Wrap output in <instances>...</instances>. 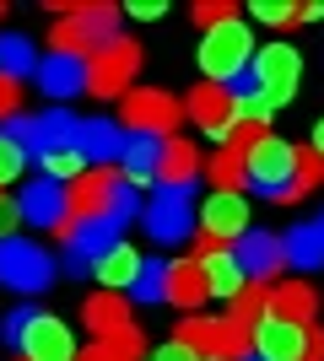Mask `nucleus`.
Wrapping results in <instances>:
<instances>
[{
	"label": "nucleus",
	"mask_w": 324,
	"mask_h": 361,
	"mask_svg": "<svg viewBox=\"0 0 324 361\" xmlns=\"http://www.w3.org/2000/svg\"><path fill=\"white\" fill-rule=\"evenodd\" d=\"M65 205H71V221H119V226H130L140 216V195L114 167H87V173L65 189Z\"/></svg>",
	"instance_id": "obj_1"
},
{
	"label": "nucleus",
	"mask_w": 324,
	"mask_h": 361,
	"mask_svg": "<svg viewBox=\"0 0 324 361\" xmlns=\"http://www.w3.org/2000/svg\"><path fill=\"white\" fill-rule=\"evenodd\" d=\"M114 38H119V11L114 6H60V22L49 32L54 54H71V60H92Z\"/></svg>",
	"instance_id": "obj_2"
},
{
	"label": "nucleus",
	"mask_w": 324,
	"mask_h": 361,
	"mask_svg": "<svg viewBox=\"0 0 324 361\" xmlns=\"http://www.w3.org/2000/svg\"><path fill=\"white\" fill-rule=\"evenodd\" d=\"M297 81H303V60H297L292 44H265V49H254V60H248V87H254V97H260L270 114L287 108L297 97Z\"/></svg>",
	"instance_id": "obj_3"
},
{
	"label": "nucleus",
	"mask_w": 324,
	"mask_h": 361,
	"mask_svg": "<svg viewBox=\"0 0 324 361\" xmlns=\"http://www.w3.org/2000/svg\"><path fill=\"white\" fill-rule=\"evenodd\" d=\"M248 60H254V32L244 22H222L200 38V71L211 87H227V81L248 75Z\"/></svg>",
	"instance_id": "obj_4"
},
{
	"label": "nucleus",
	"mask_w": 324,
	"mask_h": 361,
	"mask_svg": "<svg viewBox=\"0 0 324 361\" xmlns=\"http://www.w3.org/2000/svg\"><path fill=\"white\" fill-rule=\"evenodd\" d=\"M292 157L297 146H287L281 135H260L244 151V183L260 200H287L292 195Z\"/></svg>",
	"instance_id": "obj_5"
},
{
	"label": "nucleus",
	"mask_w": 324,
	"mask_h": 361,
	"mask_svg": "<svg viewBox=\"0 0 324 361\" xmlns=\"http://www.w3.org/2000/svg\"><path fill=\"white\" fill-rule=\"evenodd\" d=\"M119 130L124 135H157V140H173L179 119H184V103L173 92H157V87H130L124 92V108H119Z\"/></svg>",
	"instance_id": "obj_6"
},
{
	"label": "nucleus",
	"mask_w": 324,
	"mask_h": 361,
	"mask_svg": "<svg viewBox=\"0 0 324 361\" xmlns=\"http://www.w3.org/2000/svg\"><path fill=\"white\" fill-rule=\"evenodd\" d=\"M173 340H184L200 361H244L248 356V329H244V324H232V318H200V313H189Z\"/></svg>",
	"instance_id": "obj_7"
},
{
	"label": "nucleus",
	"mask_w": 324,
	"mask_h": 361,
	"mask_svg": "<svg viewBox=\"0 0 324 361\" xmlns=\"http://www.w3.org/2000/svg\"><path fill=\"white\" fill-rule=\"evenodd\" d=\"M54 281V259H49L44 243H28V238H0V286L6 291H49Z\"/></svg>",
	"instance_id": "obj_8"
},
{
	"label": "nucleus",
	"mask_w": 324,
	"mask_h": 361,
	"mask_svg": "<svg viewBox=\"0 0 324 361\" xmlns=\"http://www.w3.org/2000/svg\"><path fill=\"white\" fill-rule=\"evenodd\" d=\"M140 221H146V238L152 243L179 248L195 232V195L189 189H157L152 200H140Z\"/></svg>",
	"instance_id": "obj_9"
},
{
	"label": "nucleus",
	"mask_w": 324,
	"mask_h": 361,
	"mask_svg": "<svg viewBox=\"0 0 324 361\" xmlns=\"http://www.w3.org/2000/svg\"><path fill=\"white\" fill-rule=\"evenodd\" d=\"M136 71H140V44L119 32L114 44H103L92 60H87V87L81 92H92V97H124Z\"/></svg>",
	"instance_id": "obj_10"
},
{
	"label": "nucleus",
	"mask_w": 324,
	"mask_h": 361,
	"mask_svg": "<svg viewBox=\"0 0 324 361\" xmlns=\"http://www.w3.org/2000/svg\"><path fill=\"white\" fill-rule=\"evenodd\" d=\"M11 350L22 361H76V334H71V324H60L54 313H38V307H32V318L22 324V334H16Z\"/></svg>",
	"instance_id": "obj_11"
},
{
	"label": "nucleus",
	"mask_w": 324,
	"mask_h": 361,
	"mask_svg": "<svg viewBox=\"0 0 324 361\" xmlns=\"http://www.w3.org/2000/svg\"><path fill=\"white\" fill-rule=\"evenodd\" d=\"M6 135L22 140V146H28V157L38 162V157L65 151L71 140H76V114H65V108H49V114H38V119H22V114H16V119L6 124Z\"/></svg>",
	"instance_id": "obj_12"
},
{
	"label": "nucleus",
	"mask_w": 324,
	"mask_h": 361,
	"mask_svg": "<svg viewBox=\"0 0 324 361\" xmlns=\"http://www.w3.org/2000/svg\"><path fill=\"white\" fill-rule=\"evenodd\" d=\"M16 211H22V221L44 226V232H54V238H65V226H71L65 183H54V178H32V183H22V195H16Z\"/></svg>",
	"instance_id": "obj_13"
},
{
	"label": "nucleus",
	"mask_w": 324,
	"mask_h": 361,
	"mask_svg": "<svg viewBox=\"0 0 324 361\" xmlns=\"http://www.w3.org/2000/svg\"><path fill=\"white\" fill-rule=\"evenodd\" d=\"M303 345H308V329L303 324H287V318L265 313L254 329H248V356L254 361H303Z\"/></svg>",
	"instance_id": "obj_14"
},
{
	"label": "nucleus",
	"mask_w": 324,
	"mask_h": 361,
	"mask_svg": "<svg viewBox=\"0 0 324 361\" xmlns=\"http://www.w3.org/2000/svg\"><path fill=\"white\" fill-rule=\"evenodd\" d=\"M232 259H238L244 281H254V286H270V281L287 270V259H281V238H276V232H254V226L238 238Z\"/></svg>",
	"instance_id": "obj_15"
},
{
	"label": "nucleus",
	"mask_w": 324,
	"mask_h": 361,
	"mask_svg": "<svg viewBox=\"0 0 324 361\" xmlns=\"http://www.w3.org/2000/svg\"><path fill=\"white\" fill-rule=\"evenodd\" d=\"M184 119H195L205 130L211 140H222L227 146V135H232V97H227V87H211V81H200V87L184 97Z\"/></svg>",
	"instance_id": "obj_16"
},
{
	"label": "nucleus",
	"mask_w": 324,
	"mask_h": 361,
	"mask_svg": "<svg viewBox=\"0 0 324 361\" xmlns=\"http://www.w3.org/2000/svg\"><path fill=\"white\" fill-rule=\"evenodd\" d=\"M195 216H200L205 238H216L222 248H227L232 238H244V232H248V200L244 195H222V189H211V200H205Z\"/></svg>",
	"instance_id": "obj_17"
},
{
	"label": "nucleus",
	"mask_w": 324,
	"mask_h": 361,
	"mask_svg": "<svg viewBox=\"0 0 324 361\" xmlns=\"http://www.w3.org/2000/svg\"><path fill=\"white\" fill-rule=\"evenodd\" d=\"M265 313H276V318H287V324H303V329H308L313 313H319V291H313L303 275H297V281H281V286L265 291Z\"/></svg>",
	"instance_id": "obj_18"
},
{
	"label": "nucleus",
	"mask_w": 324,
	"mask_h": 361,
	"mask_svg": "<svg viewBox=\"0 0 324 361\" xmlns=\"http://www.w3.org/2000/svg\"><path fill=\"white\" fill-rule=\"evenodd\" d=\"M76 157L81 162H119V146H124V130L114 119H76Z\"/></svg>",
	"instance_id": "obj_19"
},
{
	"label": "nucleus",
	"mask_w": 324,
	"mask_h": 361,
	"mask_svg": "<svg viewBox=\"0 0 324 361\" xmlns=\"http://www.w3.org/2000/svg\"><path fill=\"white\" fill-rule=\"evenodd\" d=\"M32 81H38L49 97H76V92L87 87V60H71V54H38Z\"/></svg>",
	"instance_id": "obj_20"
},
{
	"label": "nucleus",
	"mask_w": 324,
	"mask_h": 361,
	"mask_svg": "<svg viewBox=\"0 0 324 361\" xmlns=\"http://www.w3.org/2000/svg\"><path fill=\"white\" fill-rule=\"evenodd\" d=\"M195 178H200V151L189 146L184 135L162 140V162H157V183H162V189H195Z\"/></svg>",
	"instance_id": "obj_21"
},
{
	"label": "nucleus",
	"mask_w": 324,
	"mask_h": 361,
	"mask_svg": "<svg viewBox=\"0 0 324 361\" xmlns=\"http://www.w3.org/2000/svg\"><path fill=\"white\" fill-rule=\"evenodd\" d=\"M281 259H287V264L308 281L313 270H324V232H319L313 221H297L292 232L281 238Z\"/></svg>",
	"instance_id": "obj_22"
},
{
	"label": "nucleus",
	"mask_w": 324,
	"mask_h": 361,
	"mask_svg": "<svg viewBox=\"0 0 324 361\" xmlns=\"http://www.w3.org/2000/svg\"><path fill=\"white\" fill-rule=\"evenodd\" d=\"M92 275H97V286H103V291H119V297H124V286H136V275H140V254L130 248V243H114L108 254L92 259Z\"/></svg>",
	"instance_id": "obj_23"
},
{
	"label": "nucleus",
	"mask_w": 324,
	"mask_h": 361,
	"mask_svg": "<svg viewBox=\"0 0 324 361\" xmlns=\"http://www.w3.org/2000/svg\"><path fill=\"white\" fill-rule=\"evenodd\" d=\"M157 162H162V140L157 135H124V146H119V178L136 189V183H146V178H157Z\"/></svg>",
	"instance_id": "obj_24"
},
{
	"label": "nucleus",
	"mask_w": 324,
	"mask_h": 361,
	"mask_svg": "<svg viewBox=\"0 0 324 361\" xmlns=\"http://www.w3.org/2000/svg\"><path fill=\"white\" fill-rule=\"evenodd\" d=\"M162 302H173V307H184V313H195L205 302V275L195 259H179V264H168V286H162Z\"/></svg>",
	"instance_id": "obj_25"
},
{
	"label": "nucleus",
	"mask_w": 324,
	"mask_h": 361,
	"mask_svg": "<svg viewBox=\"0 0 324 361\" xmlns=\"http://www.w3.org/2000/svg\"><path fill=\"white\" fill-rule=\"evenodd\" d=\"M200 275H205V297H222V302H232L248 286L244 270H238V259H232V248H216L211 259H200Z\"/></svg>",
	"instance_id": "obj_26"
},
{
	"label": "nucleus",
	"mask_w": 324,
	"mask_h": 361,
	"mask_svg": "<svg viewBox=\"0 0 324 361\" xmlns=\"http://www.w3.org/2000/svg\"><path fill=\"white\" fill-rule=\"evenodd\" d=\"M81 324H87V334L119 329V324H130V302L119 291H92V297L81 302Z\"/></svg>",
	"instance_id": "obj_27"
},
{
	"label": "nucleus",
	"mask_w": 324,
	"mask_h": 361,
	"mask_svg": "<svg viewBox=\"0 0 324 361\" xmlns=\"http://www.w3.org/2000/svg\"><path fill=\"white\" fill-rule=\"evenodd\" d=\"M32 71H38V49H32V38H22V32H0V75L22 87Z\"/></svg>",
	"instance_id": "obj_28"
},
{
	"label": "nucleus",
	"mask_w": 324,
	"mask_h": 361,
	"mask_svg": "<svg viewBox=\"0 0 324 361\" xmlns=\"http://www.w3.org/2000/svg\"><path fill=\"white\" fill-rule=\"evenodd\" d=\"M200 173L211 178V189H222V195H238V189H244V151L216 146L211 157H200Z\"/></svg>",
	"instance_id": "obj_29"
},
{
	"label": "nucleus",
	"mask_w": 324,
	"mask_h": 361,
	"mask_svg": "<svg viewBox=\"0 0 324 361\" xmlns=\"http://www.w3.org/2000/svg\"><path fill=\"white\" fill-rule=\"evenodd\" d=\"M97 345L108 350V361H140V356H146V340H140L136 324H119V329L97 334Z\"/></svg>",
	"instance_id": "obj_30"
},
{
	"label": "nucleus",
	"mask_w": 324,
	"mask_h": 361,
	"mask_svg": "<svg viewBox=\"0 0 324 361\" xmlns=\"http://www.w3.org/2000/svg\"><path fill=\"white\" fill-rule=\"evenodd\" d=\"M162 286H168V259H140V275H136V286H130V297L162 302Z\"/></svg>",
	"instance_id": "obj_31"
},
{
	"label": "nucleus",
	"mask_w": 324,
	"mask_h": 361,
	"mask_svg": "<svg viewBox=\"0 0 324 361\" xmlns=\"http://www.w3.org/2000/svg\"><path fill=\"white\" fill-rule=\"evenodd\" d=\"M38 178H54V183H76L81 173H87V162L76 157V146H65V151H49V157H38Z\"/></svg>",
	"instance_id": "obj_32"
},
{
	"label": "nucleus",
	"mask_w": 324,
	"mask_h": 361,
	"mask_svg": "<svg viewBox=\"0 0 324 361\" xmlns=\"http://www.w3.org/2000/svg\"><path fill=\"white\" fill-rule=\"evenodd\" d=\"M265 291H270V286H254V281H248V286L232 297L227 318H232V324H244V329H254V324L265 318Z\"/></svg>",
	"instance_id": "obj_33"
},
{
	"label": "nucleus",
	"mask_w": 324,
	"mask_h": 361,
	"mask_svg": "<svg viewBox=\"0 0 324 361\" xmlns=\"http://www.w3.org/2000/svg\"><path fill=\"white\" fill-rule=\"evenodd\" d=\"M319 183H324V162L313 157V151H297V157H292V195H287V200L313 195Z\"/></svg>",
	"instance_id": "obj_34"
},
{
	"label": "nucleus",
	"mask_w": 324,
	"mask_h": 361,
	"mask_svg": "<svg viewBox=\"0 0 324 361\" xmlns=\"http://www.w3.org/2000/svg\"><path fill=\"white\" fill-rule=\"evenodd\" d=\"M28 162H32V157H28V146H22V140H11L6 130H0V189L22 178V167H28Z\"/></svg>",
	"instance_id": "obj_35"
},
{
	"label": "nucleus",
	"mask_w": 324,
	"mask_h": 361,
	"mask_svg": "<svg viewBox=\"0 0 324 361\" xmlns=\"http://www.w3.org/2000/svg\"><path fill=\"white\" fill-rule=\"evenodd\" d=\"M254 22H265V27H292L297 6H287V0H254Z\"/></svg>",
	"instance_id": "obj_36"
},
{
	"label": "nucleus",
	"mask_w": 324,
	"mask_h": 361,
	"mask_svg": "<svg viewBox=\"0 0 324 361\" xmlns=\"http://www.w3.org/2000/svg\"><path fill=\"white\" fill-rule=\"evenodd\" d=\"M195 22L211 32V27H222V22H238V11H232L227 0H200V6H195Z\"/></svg>",
	"instance_id": "obj_37"
},
{
	"label": "nucleus",
	"mask_w": 324,
	"mask_h": 361,
	"mask_svg": "<svg viewBox=\"0 0 324 361\" xmlns=\"http://www.w3.org/2000/svg\"><path fill=\"white\" fill-rule=\"evenodd\" d=\"M16 114H22V87H16V81H6V75H0V119L11 124Z\"/></svg>",
	"instance_id": "obj_38"
},
{
	"label": "nucleus",
	"mask_w": 324,
	"mask_h": 361,
	"mask_svg": "<svg viewBox=\"0 0 324 361\" xmlns=\"http://www.w3.org/2000/svg\"><path fill=\"white\" fill-rule=\"evenodd\" d=\"M152 361H200V356H195L184 340H168V345H157V350H152Z\"/></svg>",
	"instance_id": "obj_39"
},
{
	"label": "nucleus",
	"mask_w": 324,
	"mask_h": 361,
	"mask_svg": "<svg viewBox=\"0 0 324 361\" xmlns=\"http://www.w3.org/2000/svg\"><path fill=\"white\" fill-rule=\"evenodd\" d=\"M16 221H22L16 200H6V195H0V238H11V232H16Z\"/></svg>",
	"instance_id": "obj_40"
},
{
	"label": "nucleus",
	"mask_w": 324,
	"mask_h": 361,
	"mask_svg": "<svg viewBox=\"0 0 324 361\" xmlns=\"http://www.w3.org/2000/svg\"><path fill=\"white\" fill-rule=\"evenodd\" d=\"M32 318V307H16V313H6V324H0V329H6V345H16V334H22V324H28Z\"/></svg>",
	"instance_id": "obj_41"
},
{
	"label": "nucleus",
	"mask_w": 324,
	"mask_h": 361,
	"mask_svg": "<svg viewBox=\"0 0 324 361\" xmlns=\"http://www.w3.org/2000/svg\"><path fill=\"white\" fill-rule=\"evenodd\" d=\"M130 16H136V22H157V16H162V0H136Z\"/></svg>",
	"instance_id": "obj_42"
},
{
	"label": "nucleus",
	"mask_w": 324,
	"mask_h": 361,
	"mask_svg": "<svg viewBox=\"0 0 324 361\" xmlns=\"http://www.w3.org/2000/svg\"><path fill=\"white\" fill-rule=\"evenodd\" d=\"M303 361H324V329L308 324V345H303Z\"/></svg>",
	"instance_id": "obj_43"
},
{
	"label": "nucleus",
	"mask_w": 324,
	"mask_h": 361,
	"mask_svg": "<svg viewBox=\"0 0 324 361\" xmlns=\"http://www.w3.org/2000/svg\"><path fill=\"white\" fill-rule=\"evenodd\" d=\"M319 16H324V6H319V0H308V6H297V22H319Z\"/></svg>",
	"instance_id": "obj_44"
},
{
	"label": "nucleus",
	"mask_w": 324,
	"mask_h": 361,
	"mask_svg": "<svg viewBox=\"0 0 324 361\" xmlns=\"http://www.w3.org/2000/svg\"><path fill=\"white\" fill-rule=\"evenodd\" d=\"M76 361H108V350L103 345H87V350H76Z\"/></svg>",
	"instance_id": "obj_45"
},
{
	"label": "nucleus",
	"mask_w": 324,
	"mask_h": 361,
	"mask_svg": "<svg viewBox=\"0 0 324 361\" xmlns=\"http://www.w3.org/2000/svg\"><path fill=\"white\" fill-rule=\"evenodd\" d=\"M308 151H313V157L324 162V119H319V130H313V146H308Z\"/></svg>",
	"instance_id": "obj_46"
},
{
	"label": "nucleus",
	"mask_w": 324,
	"mask_h": 361,
	"mask_svg": "<svg viewBox=\"0 0 324 361\" xmlns=\"http://www.w3.org/2000/svg\"><path fill=\"white\" fill-rule=\"evenodd\" d=\"M313 226H319V232H324V216H319V221H313Z\"/></svg>",
	"instance_id": "obj_47"
},
{
	"label": "nucleus",
	"mask_w": 324,
	"mask_h": 361,
	"mask_svg": "<svg viewBox=\"0 0 324 361\" xmlns=\"http://www.w3.org/2000/svg\"><path fill=\"white\" fill-rule=\"evenodd\" d=\"M244 361H254V356H244Z\"/></svg>",
	"instance_id": "obj_48"
}]
</instances>
